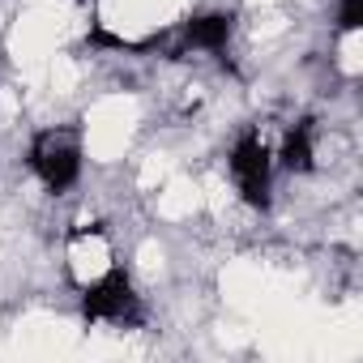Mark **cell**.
Returning <instances> with one entry per match:
<instances>
[{"instance_id":"2","label":"cell","mask_w":363,"mask_h":363,"mask_svg":"<svg viewBox=\"0 0 363 363\" xmlns=\"http://www.w3.org/2000/svg\"><path fill=\"white\" fill-rule=\"evenodd\" d=\"M82 312L90 325H137L141 320V295L133 291L124 269H107L94 282L82 286Z\"/></svg>"},{"instance_id":"4","label":"cell","mask_w":363,"mask_h":363,"mask_svg":"<svg viewBox=\"0 0 363 363\" xmlns=\"http://www.w3.org/2000/svg\"><path fill=\"white\" fill-rule=\"evenodd\" d=\"M320 158V137H316V124L312 120H299L286 128L282 145H278V167L295 171V175H308Z\"/></svg>"},{"instance_id":"3","label":"cell","mask_w":363,"mask_h":363,"mask_svg":"<svg viewBox=\"0 0 363 363\" xmlns=\"http://www.w3.org/2000/svg\"><path fill=\"white\" fill-rule=\"evenodd\" d=\"M231 179H235V193L252 210H269V201H274V154L257 133H244L231 145Z\"/></svg>"},{"instance_id":"1","label":"cell","mask_w":363,"mask_h":363,"mask_svg":"<svg viewBox=\"0 0 363 363\" xmlns=\"http://www.w3.org/2000/svg\"><path fill=\"white\" fill-rule=\"evenodd\" d=\"M30 171L39 175V184L48 193H69L77 179H82V137L77 128L69 124H52L43 128L35 141H30V154H26Z\"/></svg>"}]
</instances>
